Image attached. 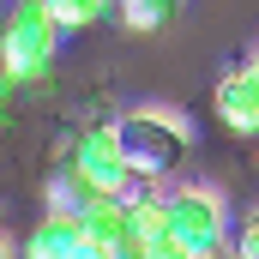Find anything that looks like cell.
<instances>
[{
	"label": "cell",
	"mask_w": 259,
	"mask_h": 259,
	"mask_svg": "<svg viewBox=\"0 0 259 259\" xmlns=\"http://www.w3.org/2000/svg\"><path fill=\"white\" fill-rule=\"evenodd\" d=\"M187 259H241V253H235L229 241H217V247H205V253H187Z\"/></svg>",
	"instance_id": "2e32d148"
},
{
	"label": "cell",
	"mask_w": 259,
	"mask_h": 259,
	"mask_svg": "<svg viewBox=\"0 0 259 259\" xmlns=\"http://www.w3.org/2000/svg\"><path fill=\"white\" fill-rule=\"evenodd\" d=\"M91 193H97V187H91V181H84L72 163H61V169L49 175V211H78Z\"/></svg>",
	"instance_id": "30bf717a"
},
{
	"label": "cell",
	"mask_w": 259,
	"mask_h": 259,
	"mask_svg": "<svg viewBox=\"0 0 259 259\" xmlns=\"http://www.w3.org/2000/svg\"><path fill=\"white\" fill-rule=\"evenodd\" d=\"M115 12L127 18L133 30H163V24H175V18L187 12V0H121Z\"/></svg>",
	"instance_id": "ba28073f"
},
{
	"label": "cell",
	"mask_w": 259,
	"mask_h": 259,
	"mask_svg": "<svg viewBox=\"0 0 259 259\" xmlns=\"http://www.w3.org/2000/svg\"><path fill=\"white\" fill-rule=\"evenodd\" d=\"M127 211H133V235H145V241L169 235V205H163V193H151V199H127Z\"/></svg>",
	"instance_id": "8fae6325"
},
{
	"label": "cell",
	"mask_w": 259,
	"mask_h": 259,
	"mask_svg": "<svg viewBox=\"0 0 259 259\" xmlns=\"http://www.w3.org/2000/svg\"><path fill=\"white\" fill-rule=\"evenodd\" d=\"M109 259H151V241H145V235H121V241H115V247H109Z\"/></svg>",
	"instance_id": "5bb4252c"
},
{
	"label": "cell",
	"mask_w": 259,
	"mask_h": 259,
	"mask_svg": "<svg viewBox=\"0 0 259 259\" xmlns=\"http://www.w3.org/2000/svg\"><path fill=\"white\" fill-rule=\"evenodd\" d=\"M72 217H78V241H97V247H115L133 229V211H127L121 193H91Z\"/></svg>",
	"instance_id": "8992f818"
},
{
	"label": "cell",
	"mask_w": 259,
	"mask_h": 259,
	"mask_svg": "<svg viewBox=\"0 0 259 259\" xmlns=\"http://www.w3.org/2000/svg\"><path fill=\"white\" fill-rule=\"evenodd\" d=\"M169 205V235L187 247V253H205L217 241H229V211H223V193L217 187H199V181H181L163 193Z\"/></svg>",
	"instance_id": "3957f363"
},
{
	"label": "cell",
	"mask_w": 259,
	"mask_h": 259,
	"mask_svg": "<svg viewBox=\"0 0 259 259\" xmlns=\"http://www.w3.org/2000/svg\"><path fill=\"white\" fill-rule=\"evenodd\" d=\"M49 12L61 30H91V24L115 18V0H49Z\"/></svg>",
	"instance_id": "9c48e42d"
},
{
	"label": "cell",
	"mask_w": 259,
	"mask_h": 259,
	"mask_svg": "<svg viewBox=\"0 0 259 259\" xmlns=\"http://www.w3.org/2000/svg\"><path fill=\"white\" fill-rule=\"evenodd\" d=\"M24 103H30V84H18V78H0V133H6L18 115H24Z\"/></svg>",
	"instance_id": "7c38bea8"
},
{
	"label": "cell",
	"mask_w": 259,
	"mask_h": 259,
	"mask_svg": "<svg viewBox=\"0 0 259 259\" xmlns=\"http://www.w3.org/2000/svg\"><path fill=\"white\" fill-rule=\"evenodd\" d=\"M61 24L49 12V0H6V24H0V78H18L30 91H49V72L61 55Z\"/></svg>",
	"instance_id": "6da1fadb"
},
{
	"label": "cell",
	"mask_w": 259,
	"mask_h": 259,
	"mask_svg": "<svg viewBox=\"0 0 259 259\" xmlns=\"http://www.w3.org/2000/svg\"><path fill=\"white\" fill-rule=\"evenodd\" d=\"M78 247V217L72 211H42L30 223V235L18 241V259H72Z\"/></svg>",
	"instance_id": "52a82bcc"
},
{
	"label": "cell",
	"mask_w": 259,
	"mask_h": 259,
	"mask_svg": "<svg viewBox=\"0 0 259 259\" xmlns=\"http://www.w3.org/2000/svg\"><path fill=\"white\" fill-rule=\"evenodd\" d=\"M0 24H6V0H0Z\"/></svg>",
	"instance_id": "ac0fdd59"
},
{
	"label": "cell",
	"mask_w": 259,
	"mask_h": 259,
	"mask_svg": "<svg viewBox=\"0 0 259 259\" xmlns=\"http://www.w3.org/2000/svg\"><path fill=\"white\" fill-rule=\"evenodd\" d=\"M253 61H259V36H253Z\"/></svg>",
	"instance_id": "d6986e66"
},
{
	"label": "cell",
	"mask_w": 259,
	"mask_h": 259,
	"mask_svg": "<svg viewBox=\"0 0 259 259\" xmlns=\"http://www.w3.org/2000/svg\"><path fill=\"white\" fill-rule=\"evenodd\" d=\"M115 6H121V0H115Z\"/></svg>",
	"instance_id": "ffe728a7"
},
{
	"label": "cell",
	"mask_w": 259,
	"mask_h": 259,
	"mask_svg": "<svg viewBox=\"0 0 259 259\" xmlns=\"http://www.w3.org/2000/svg\"><path fill=\"white\" fill-rule=\"evenodd\" d=\"M229 247H235L241 259H259V205L235 223V229H229Z\"/></svg>",
	"instance_id": "4fadbf2b"
},
{
	"label": "cell",
	"mask_w": 259,
	"mask_h": 259,
	"mask_svg": "<svg viewBox=\"0 0 259 259\" xmlns=\"http://www.w3.org/2000/svg\"><path fill=\"white\" fill-rule=\"evenodd\" d=\"M151 259H187V247H181L175 235H157V241H151Z\"/></svg>",
	"instance_id": "9a60e30c"
},
{
	"label": "cell",
	"mask_w": 259,
	"mask_h": 259,
	"mask_svg": "<svg viewBox=\"0 0 259 259\" xmlns=\"http://www.w3.org/2000/svg\"><path fill=\"white\" fill-rule=\"evenodd\" d=\"M115 133H121L127 169L163 175V181H175L193 157V127L175 109H127V115H115Z\"/></svg>",
	"instance_id": "7a4b0ae2"
},
{
	"label": "cell",
	"mask_w": 259,
	"mask_h": 259,
	"mask_svg": "<svg viewBox=\"0 0 259 259\" xmlns=\"http://www.w3.org/2000/svg\"><path fill=\"white\" fill-rule=\"evenodd\" d=\"M66 163L97 187V193H121V181H127V151H121V133L115 121H84V127L66 139Z\"/></svg>",
	"instance_id": "277c9868"
},
{
	"label": "cell",
	"mask_w": 259,
	"mask_h": 259,
	"mask_svg": "<svg viewBox=\"0 0 259 259\" xmlns=\"http://www.w3.org/2000/svg\"><path fill=\"white\" fill-rule=\"evenodd\" d=\"M211 109H217V121H223L229 133L259 139V78L247 72V61H235L223 78H217V91H211Z\"/></svg>",
	"instance_id": "5b68a950"
},
{
	"label": "cell",
	"mask_w": 259,
	"mask_h": 259,
	"mask_svg": "<svg viewBox=\"0 0 259 259\" xmlns=\"http://www.w3.org/2000/svg\"><path fill=\"white\" fill-rule=\"evenodd\" d=\"M0 259H18V247H12V241H6V235H0Z\"/></svg>",
	"instance_id": "e0dca14e"
}]
</instances>
